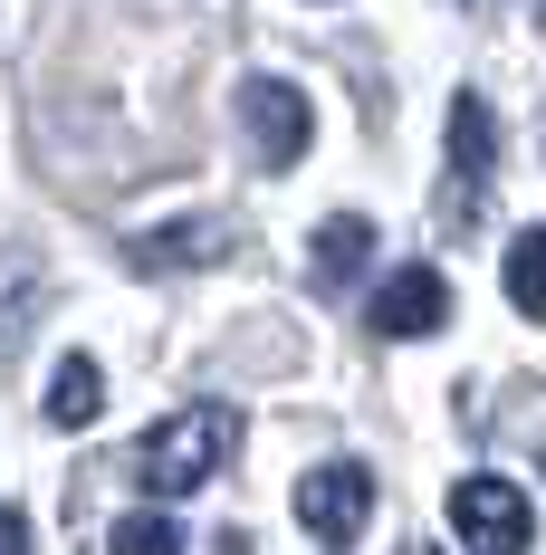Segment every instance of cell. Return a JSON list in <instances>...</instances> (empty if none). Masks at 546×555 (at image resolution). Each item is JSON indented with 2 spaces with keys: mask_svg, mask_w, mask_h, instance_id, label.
Segmentation results:
<instances>
[{
  "mask_svg": "<svg viewBox=\"0 0 546 555\" xmlns=\"http://www.w3.org/2000/svg\"><path fill=\"white\" fill-rule=\"evenodd\" d=\"M230 450H240V412L192 402V412H173V422H154V431H144V450H135V479H144V499H192V489L212 479Z\"/></svg>",
  "mask_w": 546,
  "mask_h": 555,
  "instance_id": "6da1fadb",
  "label": "cell"
},
{
  "mask_svg": "<svg viewBox=\"0 0 546 555\" xmlns=\"http://www.w3.org/2000/svg\"><path fill=\"white\" fill-rule=\"evenodd\" d=\"M450 537H460L470 555H528L537 546V507L518 499V479L470 469V479L450 489Z\"/></svg>",
  "mask_w": 546,
  "mask_h": 555,
  "instance_id": "7a4b0ae2",
  "label": "cell"
},
{
  "mask_svg": "<svg viewBox=\"0 0 546 555\" xmlns=\"http://www.w3.org/2000/svg\"><path fill=\"white\" fill-rule=\"evenodd\" d=\"M490 164H498L490 96H450V202H441V230H450V240H470V230H480V192H490Z\"/></svg>",
  "mask_w": 546,
  "mask_h": 555,
  "instance_id": "3957f363",
  "label": "cell"
},
{
  "mask_svg": "<svg viewBox=\"0 0 546 555\" xmlns=\"http://www.w3.org/2000/svg\"><path fill=\"white\" fill-rule=\"evenodd\" d=\"M365 517H374V479H365V460H327V469L297 479V527H307L317 546H355Z\"/></svg>",
  "mask_w": 546,
  "mask_h": 555,
  "instance_id": "277c9868",
  "label": "cell"
},
{
  "mask_svg": "<svg viewBox=\"0 0 546 555\" xmlns=\"http://www.w3.org/2000/svg\"><path fill=\"white\" fill-rule=\"evenodd\" d=\"M240 134H250V154H259L269 172H288L297 154H307L317 125H307V96H297L288 77H250V87H240Z\"/></svg>",
  "mask_w": 546,
  "mask_h": 555,
  "instance_id": "5b68a950",
  "label": "cell"
},
{
  "mask_svg": "<svg viewBox=\"0 0 546 555\" xmlns=\"http://www.w3.org/2000/svg\"><path fill=\"white\" fill-rule=\"evenodd\" d=\"M365 326L393 335V345H403V335H441L450 326V278L441 269H393L374 297H365Z\"/></svg>",
  "mask_w": 546,
  "mask_h": 555,
  "instance_id": "8992f818",
  "label": "cell"
},
{
  "mask_svg": "<svg viewBox=\"0 0 546 555\" xmlns=\"http://www.w3.org/2000/svg\"><path fill=\"white\" fill-rule=\"evenodd\" d=\"M230 240H240L230 221H212V211H192V221H173V230H144V240H135V269H144V278L202 269V259H220Z\"/></svg>",
  "mask_w": 546,
  "mask_h": 555,
  "instance_id": "52a82bcc",
  "label": "cell"
},
{
  "mask_svg": "<svg viewBox=\"0 0 546 555\" xmlns=\"http://www.w3.org/2000/svg\"><path fill=\"white\" fill-rule=\"evenodd\" d=\"M365 259H374V221H365V211H335L327 230H317V249H307V269H317V287H355V269H365Z\"/></svg>",
  "mask_w": 546,
  "mask_h": 555,
  "instance_id": "ba28073f",
  "label": "cell"
},
{
  "mask_svg": "<svg viewBox=\"0 0 546 555\" xmlns=\"http://www.w3.org/2000/svg\"><path fill=\"white\" fill-rule=\"evenodd\" d=\"M97 412H106V374H97L87 354H67V364L49 374V422L58 431H87Z\"/></svg>",
  "mask_w": 546,
  "mask_h": 555,
  "instance_id": "9c48e42d",
  "label": "cell"
},
{
  "mask_svg": "<svg viewBox=\"0 0 546 555\" xmlns=\"http://www.w3.org/2000/svg\"><path fill=\"white\" fill-rule=\"evenodd\" d=\"M39 307H49V287H39V269H29V259H0V354H10V345H29V326H39Z\"/></svg>",
  "mask_w": 546,
  "mask_h": 555,
  "instance_id": "30bf717a",
  "label": "cell"
},
{
  "mask_svg": "<svg viewBox=\"0 0 546 555\" xmlns=\"http://www.w3.org/2000/svg\"><path fill=\"white\" fill-rule=\"evenodd\" d=\"M508 307L546 326V230H518V249H508Z\"/></svg>",
  "mask_w": 546,
  "mask_h": 555,
  "instance_id": "8fae6325",
  "label": "cell"
},
{
  "mask_svg": "<svg viewBox=\"0 0 546 555\" xmlns=\"http://www.w3.org/2000/svg\"><path fill=\"white\" fill-rule=\"evenodd\" d=\"M115 555H182V527H173L164 507H135V517L115 527Z\"/></svg>",
  "mask_w": 546,
  "mask_h": 555,
  "instance_id": "7c38bea8",
  "label": "cell"
},
{
  "mask_svg": "<svg viewBox=\"0 0 546 555\" xmlns=\"http://www.w3.org/2000/svg\"><path fill=\"white\" fill-rule=\"evenodd\" d=\"M0 555H39L29 546V507H0Z\"/></svg>",
  "mask_w": 546,
  "mask_h": 555,
  "instance_id": "4fadbf2b",
  "label": "cell"
},
{
  "mask_svg": "<svg viewBox=\"0 0 546 555\" xmlns=\"http://www.w3.org/2000/svg\"><path fill=\"white\" fill-rule=\"evenodd\" d=\"M537 20H546V0H537Z\"/></svg>",
  "mask_w": 546,
  "mask_h": 555,
  "instance_id": "5bb4252c",
  "label": "cell"
}]
</instances>
